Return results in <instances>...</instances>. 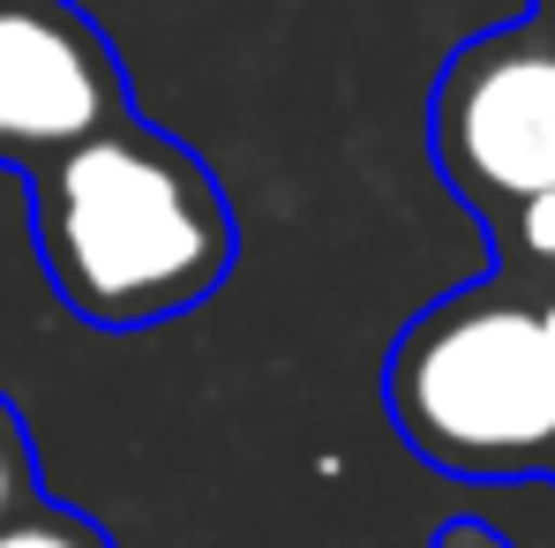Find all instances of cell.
Listing matches in <instances>:
<instances>
[{
	"label": "cell",
	"instance_id": "2",
	"mask_svg": "<svg viewBox=\"0 0 555 548\" xmlns=\"http://www.w3.org/2000/svg\"><path fill=\"white\" fill-rule=\"evenodd\" d=\"M383 406L405 451L451 481L555 473V346L541 331V285L488 271L428 301L390 339Z\"/></svg>",
	"mask_w": 555,
	"mask_h": 548
},
{
	"label": "cell",
	"instance_id": "6",
	"mask_svg": "<svg viewBox=\"0 0 555 548\" xmlns=\"http://www.w3.org/2000/svg\"><path fill=\"white\" fill-rule=\"evenodd\" d=\"M0 548H113V541H105V526L83 519L76 504L38 496V504H23L15 519H0Z\"/></svg>",
	"mask_w": 555,
	"mask_h": 548
},
{
	"label": "cell",
	"instance_id": "5",
	"mask_svg": "<svg viewBox=\"0 0 555 548\" xmlns=\"http://www.w3.org/2000/svg\"><path fill=\"white\" fill-rule=\"evenodd\" d=\"M495 233V248H503V264L495 271H518L533 278V285H555V195H533V203H518L503 226H488Z\"/></svg>",
	"mask_w": 555,
	"mask_h": 548
},
{
	"label": "cell",
	"instance_id": "8",
	"mask_svg": "<svg viewBox=\"0 0 555 548\" xmlns=\"http://www.w3.org/2000/svg\"><path fill=\"white\" fill-rule=\"evenodd\" d=\"M541 331H548V346H555V285H541Z\"/></svg>",
	"mask_w": 555,
	"mask_h": 548
},
{
	"label": "cell",
	"instance_id": "7",
	"mask_svg": "<svg viewBox=\"0 0 555 548\" xmlns=\"http://www.w3.org/2000/svg\"><path fill=\"white\" fill-rule=\"evenodd\" d=\"M46 481H38V444H30V421L23 406L0 391V519H15L23 504H38Z\"/></svg>",
	"mask_w": 555,
	"mask_h": 548
},
{
	"label": "cell",
	"instance_id": "9",
	"mask_svg": "<svg viewBox=\"0 0 555 548\" xmlns=\"http://www.w3.org/2000/svg\"><path fill=\"white\" fill-rule=\"evenodd\" d=\"M541 8H548V15H555V0H541Z\"/></svg>",
	"mask_w": 555,
	"mask_h": 548
},
{
	"label": "cell",
	"instance_id": "3",
	"mask_svg": "<svg viewBox=\"0 0 555 548\" xmlns=\"http://www.w3.org/2000/svg\"><path fill=\"white\" fill-rule=\"evenodd\" d=\"M428 151L480 226L555 195V15L465 38L428 98Z\"/></svg>",
	"mask_w": 555,
	"mask_h": 548
},
{
	"label": "cell",
	"instance_id": "4",
	"mask_svg": "<svg viewBox=\"0 0 555 548\" xmlns=\"http://www.w3.org/2000/svg\"><path fill=\"white\" fill-rule=\"evenodd\" d=\"M128 68L83 0H0V166L38 174L68 143L128 120Z\"/></svg>",
	"mask_w": 555,
	"mask_h": 548
},
{
	"label": "cell",
	"instance_id": "1",
	"mask_svg": "<svg viewBox=\"0 0 555 548\" xmlns=\"http://www.w3.org/2000/svg\"><path fill=\"white\" fill-rule=\"evenodd\" d=\"M30 181V241L53 301L91 331H158L218 301L241 218L203 151L151 120H113Z\"/></svg>",
	"mask_w": 555,
	"mask_h": 548
}]
</instances>
